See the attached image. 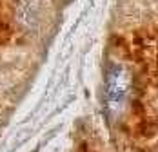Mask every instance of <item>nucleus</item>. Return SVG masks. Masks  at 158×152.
I'll return each mask as SVG.
<instances>
[{"mask_svg": "<svg viewBox=\"0 0 158 152\" xmlns=\"http://www.w3.org/2000/svg\"><path fill=\"white\" fill-rule=\"evenodd\" d=\"M129 85H131V78L127 74V71L120 65H113L106 80V100L111 110L120 109L127 96Z\"/></svg>", "mask_w": 158, "mask_h": 152, "instance_id": "nucleus-1", "label": "nucleus"}]
</instances>
